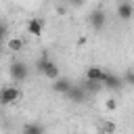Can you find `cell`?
<instances>
[{
  "mask_svg": "<svg viewBox=\"0 0 134 134\" xmlns=\"http://www.w3.org/2000/svg\"><path fill=\"white\" fill-rule=\"evenodd\" d=\"M36 69H38L44 77H48V80H52V82H57V80H59V67H57V63H54V61H50L46 54L36 63Z\"/></svg>",
  "mask_w": 134,
  "mask_h": 134,
  "instance_id": "obj_1",
  "label": "cell"
},
{
  "mask_svg": "<svg viewBox=\"0 0 134 134\" xmlns=\"http://www.w3.org/2000/svg\"><path fill=\"white\" fill-rule=\"evenodd\" d=\"M0 100H2V105H15L21 100V90L17 86H4L0 92Z\"/></svg>",
  "mask_w": 134,
  "mask_h": 134,
  "instance_id": "obj_2",
  "label": "cell"
},
{
  "mask_svg": "<svg viewBox=\"0 0 134 134\" xmlns=\"http://www.w3.org/2000/svg\"><path fill=\"white\" fill-rule=\"evenodd\" d=\"M107 77H109V73H107L103 67H88V69H86V80H88V82H96V84H103V86H105Z\"/></svg>",
  "mask_w": 134,
  "mask_h": 134,
  "instance_id": "obj_3",
  "label": "cell"
},
{
  "mask_svg": "<svg viewBox=\"0 0 134 134\" xmlns=\"http://www.w3.org/2000/svg\"><path fill=\"white\" fill-rule=\"evenodd\" d=\"M27 65L25 63H21V61H17V63H13L10 65V75H13V80H17V82H23L25 77H27Z\"/></svg>",
  "mask_w": 134,
  "mask_h": 134,
  "instance_id": "obj_4",
  "label": "cell"
},
{
  "mask_svg": "<svg viewBox=\"0 0 134 134\" xmlns=\"http://www.w3.org/2000/svg\"><path fill=\"white\" fill-rule=\"evenodd\" d=\"M117 17H119L121 21H130V19L134 17V6H132L130 2H121V4H117Z\"/></svg>",
  "mask_w": 134,
  "mask_h": 134,
  "instance_id": "obj_5",
  "label": "cell"
},
{
  "mask_svg": "<svg viewBox=\"0 0 134 134\" xmlns=\"http://www.w3.org/2000/svg\"><path fill=\"white\" fill-rule=\"evenodd\" d=\"M65 96H67V100H71V103H82V100L86 98V90H84L82 86H73Z\"/></svg>",
  "mask_w": 134,
  "mask_h": 134,
  "instance_id": "obj_6",
  "label": "cell"
},
{
  "mask_svg": "<svg viewBox=\"0 0 134 134\" xmlns=\"http://www.w3.org/2000/svg\"><path fill=\"white\" fill-rule=\"evenodd\" d=\"M27 34H31V36H42V21L38 19V17H31L29 21H27Z\"/></svg>",
  "mask_w": 134,
  "mask_h": 134,
  "instance_id": "obj_7",
  "label": "cell"
},
{
  "mask_svg": "<svg viewBox=\"0 0 134 134\" xmlns=\"http://www.w3.org/2000/svg\"><path fill=\"white\" fill-rule=\"evenodd\" d=\"M71 88H73V84H71L69 80H65V77H59V80L52 84V90H54V92H61V94H67Z\"/></svg>",
  "mask_w": 134,
  "mask_h": 134,
  "instance_id": "obj_8",
  "label": "cell"
},
{
  "mask_svg": "<svg viewBox=\"0 0 134 134\" xmlns=\"http://www.w3.org/2000/svg\"><path fill=\"white\" fill-rule=\"evenodd\" d=\"M90 23H92L94 29H100V27L105 25V13H103V10H94V13L90 15Z\"/></svg>",
  "mask_w": 134,
  "mask_h": 134,
  "instance_id": "obj_9",
  "label": "cell"
},
{
  "mask_svg": "<svg viewBox=\"0 0 134 134\" xmlns=\"http://www.w3.org/2000/svg\"><path fill=\"white\" fill-rule=\"evenodd\" d=\"M21 134H44V128H42L40 124L29 121V124H25V126L21 128Z\"/></svg>",
  "mask_w": 134,
  "mask_h": 134,
  "instance_id": "obj_10",
  "label": "cell"
},
{
  "mask_svg": "<svg viewBox=\"0 0 134 134\" xmlns=\"http://www.w3.org/2000/svg\"><path fill=\"white\" fill-rule=\"evenodd\" d=\"M6 48H8L10 52H19V50L23 48V42H21L19 38H10V40L6 42Z\"/></svg>",
  "mask_w": 134,
  "mask_h": 134,
  "instance_id": "obj_11",
  "label": "cell"
},
{
  "mask_svg": "<svg viewBox=\"0 0 134 134\" xmlns=\"http://www.w3.org/2000/svg\"><path fill=\"white\" fill-rule=\"evenodd\" d=\"M124 84H128V86H134V71H128V73L124 75Z\"/></svg>",
  "mask_w": 134,
  "mask_h": 134,
  "instance_id": "obj_12",
  "label": "cell"
},
{
  "mask_svg": "<svg viewBox=\"0 0 134 134\" xmlns=\"http://www.w3.org/2000/svg\"><path fill=\"white\" fill-rule=\"evenodd\" d=\"M115 107H117V103H115V98H109V100H107V109H111V111H113Z\"/></svg>",
  "mask_w": 134,
  "mask_h": 134,
  "instance_id": "obj_13",
  "label": "cell"
}]
</instances>
